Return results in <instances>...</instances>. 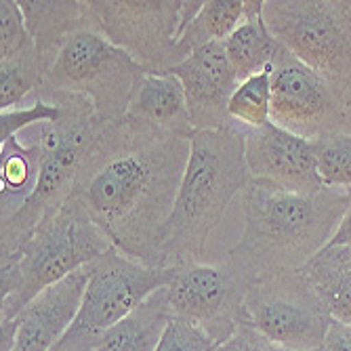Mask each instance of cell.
Instances as JSON below:
<instances>
[{"label": "cell", "instance_id": "obj_6", "mask_svg": "<svg viewBox=\"0 0 351 351\" xmlns=\"http://www.w3.org/2000/svg\"><path fill=\"white\" fill-rule=\"evenodd\" d=\"M271 36L351 106V0H263Z\"/></svg>", "mask_w": 351, "mask_h": 351}, {"label": "cell", "instance_id": "obj_8", "mask_svg": "<svg viewBox=\"0 0 351 351\" xmlns=\"http://www.w3.org/2000/svg\"><path fill=\"white\" fill-rule=\"evenodd\" d=\"M145 70L101 32L82 27L61 47L43 88L47 93H74L90 99L104 124L118 122L131 106L137 80Z\"/></svg>", "mask_w": 351, "mask_h": 351}, {"label": "cell", "instance_id": "obj_13", "mask_svg": "<svg viewBox=\"0 0 351 351\" xmlns=\"http://www.w3.org/2000/svg\"><path fill=\"white\" fill-rule=\"evenodd\" d=\"M244 158L252 181L293 194H317L324 183L317 175L313 143L280 129L274 122L244 129Z\"/></svg>", "mask_w": 351, "mask_h": 351}, {"label": "cell", "instance_id": "obj_4", "mask_svg": "<svg viewBox=\"0 0 351 351\" xmlns=\"http://www.w3.org/2000/svg\"><path fill=\"white\" fill-rule=\"evenodd\" d=\"M112 248L76 200L51 210L15 252L0 257V322H9L49 286Z\"/></svg>", "mask_w": 351, "mask_h": 351}, {"label": "cell", "instance_id": "obj_20", "mask_svg": "<svg viewBox=\"0 0 351 351\" xmlns=\"http://www.w3.org/2000/svg\"><path fill=\"white\" fill-rule=\"evenodd\" d=\"M280 43L263 19V0H246L242 23L226 40V53L240 82L271 66Z\"/></svg>", "mask_w": 351, "mask_h": 351}, {"label": "cell", "instance_id": "obj_10", "mask_svg": "<svg viewBox=\"0 0 351 351\" xmlns=\"http://www.w3.org/2000/svg\"><path fill=\"white\" fill-rule=\"evenodd\" d=\"M86 9L90 27L129 53L145 72L169 74L183 61V0H88Z\"/></svg>", "mask_w": 351, "mask_h": 351}, {"label": "cell", "instance_id": "obj_22", "mask_svg": "<svg viewBox=\"0 0 351 351\" xmlns=\"http://www.w3.org/2000/svg\"><path fill=\"white\" fill-rule=\"evenodd\" d=\"M246 0H204L200 13L191 19L179 38V51L189 57L196 49L210 43H226L242 23Z\"/></svg>", "mask_w": 351, "mask_h": 351}, {"label": "cell", "instance_id": "obj_7", "mask_svg": "<svg viewBox=\"0 0 351 351\" xmlns=\"http://www.w3.org/2000/svg\"><path fill=\"white\" fill-rule=\"evenodd\" d=\"M86 274L88 282L76 320L51 351H95L110 328L171 284L175 267L143 265L112 246L86 265Z\"/></svg>", "mask_w": 351, "mask_h": 351}, {"label": "cell", "instance_id": "obj_2", "mask_svg": "<svg viewBox=\"0 0 351 351\" xmlns=\"http://www.w3.org/2000/svg\"><path fill=\"white\" fill-rule=\"evenodd\" d=\"M347 200V189L293 194L250 179L242 191L246 228L228 257L254 278L303 269L335 236Z\"/></svg>", "mask_w": 351, "mask_h": 351}, {"label": "cell", "instance_id": "obj_28", "mask_svg": "<svg viewBox=\"0 0 351 351\" xmlns=\"http://www.w3.org/2000/svg\"><path fill=\"white\" fill-rule=\"evenodd\" d=\"M215 347L217 343L202 328L181 317H171L156 351H215Z\"/></svg>", "mask_w": 351, "mask_h": 351}, {"label": "cell", "instance_id": "obj_14", "mask_svg": "<svg viewBox=\"0 0 351 351\" xmlns=\"http://www.w3.org/2000/svg\"><path fill=\"white\" fill-rule=\"evenodd\" d=\"M169 74H175L183 84L189 122L196 133L236 124L228 108L240 80L226 53V43L196 49Z\"/></svg>", "mask_w": 351, "mask_h": 351}, {"label": "cell", "instance_id": "obj_30", "mask_svg": "<svg viewBox=\"0 0 351 351\" xmlns=\"http://www.w3.org/2000/svg\"><path fill=\"white\" fill-rule=\"evenodd\" d=\"M320 351H351V326L332 320Z\"/></svg>", "mask_w": 351, "mask_h": 351}, {"label": "cell", "instance_id": "obj_11", "mask_svg": "<svg viewBox=\"0 0 351 351\" xmlns=\"http://www.w3.org/2000/svg\"><path fill=\"white\" fill-rule=\"evenodd\" d=\"M254 280L228 254L217 263L179 265L167 286L173 317L196 324L221 345L238 328L242 305Z\"/></svg>", "mask_w": 351, "mask_h": 351}, {"label": "cell", "instance_id": "obj_1", "mask_svg": "<svg viewBox=\"0 0 351 351\" xmlns=\"http://www.w3.org/2000/svg\"><path fill=\"white\" fill-rule=\"evenodd\" d=\"M191 139L149 129L131 118L106 124L78 171L72 200L114 248L158 265V244L173 213Z\"/></svg>", "mask_w": 351, "mask_h": 351}, {"label": "cell", "instance_id": "obj_27", "mask_svg": "<svg viewBox=\"0 0 351 351\" xmlns=\"http://www.w3.org/2000/svg\"><path fill=\"white\" fill-rule=\"evenodd\" d=\"M0 23H3V29H0V59H9L34 47L17 0H3L0 3Z\"/></svg>", "mask_w": 351, "mask_h": 351}, {"label": "cell", "instance_id": "obj_29", "mask_svg": "<svg viewBox=\"0 0 351 351\" xmlns=\"http://www.w3.org/2000/svg\"><path fill=\"white\" fill-rule=\"evenodd\" d=\"M215 351H293V349L276 345L252 326L240 322L238 328L226 341L215 347Z\"/></svg>", "mask_w": 351, "mask_h": 351}, {"label": "cell", "instance_id": "obj_16", "mask_svg": "<svg viewBox=\"0 0 351 351\" xmlns=\"http://www.w3.org/2000/svg\"><path fill=\"white\" fill-rule=\"evenodd\" d=\"M126 118L183 139L196 135L189 122L183 84L175 74L143 72L133 90Z\"/></svg>", "mask_w": 351, "mask_h": 351}, {"label": "cell", "instance_id": "obj_24", "mask_svg": "<svg viewBox=\"0 0 351 351\" xmlns=\"http://www.w3.org/2000/svg\"><path fill=\"white\" fill-rule=\"evenodd\" d=\"M230 118L244 129H261L271 122V66L240 82L230 99Z\"/></svg>", "mask_w": 351, "mask_h": 351}, {"label": "cell", "instance_id": "obj_21", "mask_svg": "<svg viewBox=\"0 0 351 351\" xmlns=\"http://www.w3.org/2000/svg\"><path fill=\"white\" fill-rule=\"evenodd\" d=\"M301 271L332 320L351 326V248L326 244Z\"/></svg>", "mask_w": 351, "mask_h": 351}, {"label": "cell", "instance_id": "obj_25", "mask_svg": "<svg viewBox=\"0 0 351 351\" xmlns=\"http://www.w3.org/2000/svg\"><path fill=\"white\" fill-rule=\"evenodd\" d=\"M311 143L324 187L351 189V135L341 131Z\"/></svg>", "mask_w": 351, "mask_h": 351}, {"label": "cell", "instance_id": "obj_15", "mask_svg": "<svg viewBox=\"0 0 351 351\" xmlns=\"http://www.w3.org/2000/svg\"><path fill=\"white\" fill-rule=\"evenodd\" d=\"M88 274L86 267L49 286L15 317L13 351H51L76 320Z\"/></svg>", "mask_w": 351, "mask_h": 351}, {"label": "cell", "instance_id": "obj_32", "mask_svg": "<svg viewBox=\"0 0 351 351\" xmlns=\"http://www.w3.org/2000/svg\"><path fill=\"white\" fill-rule=\"evenodd\" d=\"M343 133H349V135H351V106L347 108V114H345V124H343Z\"/></svg>", "mask_w": 351, "mask_h": 351}, {"label": "cell", "instance_id": "obj_9", "mask_svg": "<svg viewBox=\"0 0 351 351\" xmlns=\"http://www.w3.org/2000/svg\"><path fill=\"white\" fill-rule=\"evenodd\" d=\"M240 322L280 347L320 351L332 317L301 269L261 276L252 282Z\"/></svg>", "mask_w": 351, "mask_h": 351}, {"label": "cell", "instance_id": "obj_31", "mask_svg": "<svg viewBox=\"0 0 351 351\" xmlns=\"http://www.w3.org/2000/svg\"><path fill=\"white\" fill-rule=\"evenodd\" d=\"M347 208L341 217V223H339V228L335 232V236L330 238V246H349L351 248V189H347Z\"/></svg>", "mask_w": 351, "mask_h": 351}, {"label": "cell", "instance_id": "obj_12", "mask_svg": "<svg viewBox=\"0 0 351 351\" xmlns=\"http://www.w3.org/2000/svg\"><path fill=\"white\" fill-rule=\"evenodd\" d=\"M345 114L347 104L339 90L280 45L271 61V122L315 141L341 133Z\"/></svg>", "mask_w": 351, "mask_h": 351}, {"label": "cell", "instance_id": "obj_18", "mask_svg": "<svg viewBox=\"0 0 351 351\" xmlns=\"http://www.w3.org/2000/svg\"><path fill=\"white\" fill-rule=\"evenodd\" d=\"M173 317L167 286L110 328L95 351H156Z\"/></svg>", "mask_w": 351, "mask_h": 351}, {"label": "cell", "instance_id": "obj_3", "mask_svg": "<svg viewBox=\"0 0 351 351\" xmlns=\"http://www.w3.org/2000/svg\"><path fill=\"white\" fill-rule=\"evenodd\" d=\"M248 183L242 126L198 131L191 137L177 200L158 244V265L179 267L200 261L206 240Z\"/></svg>", "mask_w": 351, "mask_h": 351}, {"label": "cell", "instance_id": "obj_5", "mask_svg": "<svg viewBox=\"0 0 351 351\" xmlns=\"http://www.w3.org/2000/svg\"><path fill=\"white\" fill-rule=\"evenodd\" d=\"M36 97L59 104L63 114L55 122L36 124V141L43 149L38 185L32 198L0 226V257L15 252L51 210L61 208L70 200L84 158L106 126L84 95L47 93Z\"/></svg>", "mask_w": 351, "mask_h": 351}, {"label": "cell", "instance_id": "obj_17", "mask_svg": "<svg viewBox=\"0 0 351 351\" xmlns=\"http://www.w3.org/2000/svg\"><path fill=\"white\" fill-rule=\"evenodd\" d=\"M40 57L55 63L61 47L82 27H90L86 0H17Z\"/></svg>", "mask_w": 351, "mask_h": 351}, {"label": "cell", "instance_id": "obj_23", "mask_svg": "<svg viewBox=\"0 0 351 351\" xmlns=\"http://www.w3.org/2000/svg\"><path fill=\"white\" fill-rule=\"evenodd\" d=\"M49 63L36 45L9 59H0V110H13L27 95H36L49 74Z\"/></svg>", "mask_w": 351, "mask_h": 351}, {"label": "cell", "instance_id": "obj_26", "mask_svg": "<svg viewBox=\"0 0 351 351\" xmlns=\"http://www.w3.org/2000/svg\"><path fill=\"white\" fill-rule=\"evenodd\" d=\"M61 114L63 110L59 104L47 101L43 97H36V101L29 108H13L0 112V143L17 137L21 131H27L36 124L55 122L61 118Z\"/></svg>", "mask_w": 351, "mask_h": 351}, {"label": "cell", "instance_id": "obj_19", "mask_svg": "<svg viewBox=\"0 0 351 351\" xmlns=\"http://www.w3.org/2000/svg\"><path fill=\"white\" fill-rule=\"evenodd\" d=\"M43 149L38 141L17 137L0 143V221H9L36 191Z\"/></svg>", "mask_w": 351, "mask_h": 351}]
</instances>
